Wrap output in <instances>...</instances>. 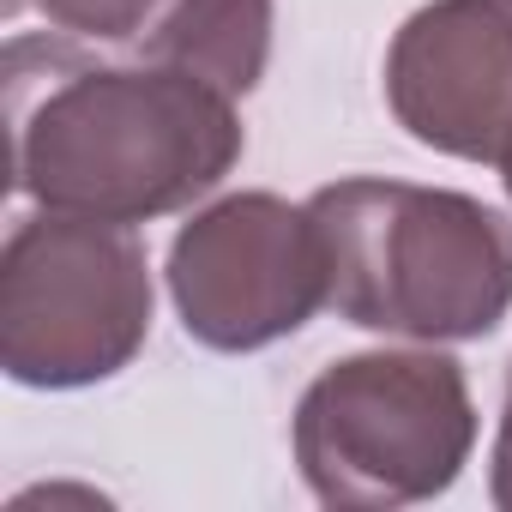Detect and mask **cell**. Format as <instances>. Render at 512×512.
<instances>
[{
	"label": "cell",
	"instance_id": "obj_1",
	"mask_svg": "<svg viewBox=\"0 0 512 512\" xmlns=\"http://www.w3.org/2000/svg\"><path fill=\"white\" fill-rule=\"evenodd\" d=\"M13 187L37 211L151 223L187 211L247 151L235 97L139 61L109 67L73 43L13 37L7 49Z\"/></svg>",
	"mask_w": 512,
	"mask_h": 512
},
{
	"label": "cell",
	"instance_id": "obj_2",
	"mask_svg": "<svg viewBox=\"0 0 512 512\" xmlns=\"http://www.w3.org/2000/svg\"><path fill=\"white\" fill-rule=\"evenodd\" d=\"M308 211L338 320L410 344H470L512 314V217L476 193L344 175L308 193Z\"/></svg>",
	"mask_w": 512,
	"mask_h": 512
},
{
	"label": "cell",
	"instance_id": "obj_3",
	"mask_svg": "<svg viewBox=\"0 0 512 512\" xmlns=\"http://www.w3.org/2000/svg\"><path fill=\"white\" fill-rule=\"evenodd\" d=\"M290 452L320 506L392 512L434 500L476 452L470 374L440 344L338 356L296 398Z\"/></svg>",
	"mask_w": 512,
	"mask_h": 512
},
{
	"label": "cell",
	"instance_id": "obj_4",
	"mask_svg": "<svg viewBox=\"0 0 512 512\" xmlns=\"http://www.w3.org/2000/svg\"><path fill=\"white\" fill-rule=\"evenodd\" d=\"M151 302L133 223L37 211L0 253V368L31 392L115 380L151 338Z\"/></svg>",
	"mask_w": 512,
	"mask_h": 512
},
{
	"label": "cell",
	"instance_id": "obj_5",
	"mask_svg": "<svg viewBox=\"0 0 512 512\" xmlns=\"http://www.w3.org/2000/svg\"><path fill=\"white\" fill-rule=\"evenodd\" d=\"M169 302L181 332L205 350L247 356L296 338L332 308V272L320 223L284 193H223L193 211L169 241Z\"/></svg>",
	"mask_w": 512,
	"mask_h": 512
},
{
	"label": "cell",
	"instance_id": "obj_6",
	"mask_svg": "<svg viewBox=\"0 0 512 512\" xmlns=\"http://www.w3.org/2000/svg\"><path fill=\"white\" fill-rule=\"evenodd\" d=\"M392 121L458 163L512 145V0H428L386 49Z\"/></svg>",
	"mask_w": 512,
	"mask_h": 512
},
{
	"label": "cell",
	"instance_id": "obj_7",
	"mask_svg": "<svg viewBox=\"0 0 512 512\" xmlns=\"http://www.w3.org/2000/svg\"><path fill=\"white\" fill-rule=\"evenodd\" d=\"M278 0H169V13L145 31V61L181 67L223 97H247L272 61Z\"/></svg>",
	"mask_w": 512,
	"mask_h": 512
},
{
	"label": "cell",
	"instance_id": "obj_8",
	"mask_svg": "<svg viewBox=\"0 0 512 512\" xmlns=\"http://www.w3.org/2000/svg\"><path fill=\"white\" fill-rule=\"evenodd\" d=\"M31 7L67 31V37H85V43H127L151 25V13L163 0H31Z\"/></svg>",
	"mask_w": 512,
	"mask_h": 512
},
{
	"label": "cell",
	"instance_id": "obj_9",
	"mask_svg": "<svg viewBox=\"0 0 512 512\" xmlns=\"http://www.w3.org/2000/svg\"><path fill=\"white\" fill-rule=\"evenodd\" d=\"M488 500H494L500 512H512V368H506L500 428H494V452H488Z\"/></svg>",
	"mask_w": 512,
	"mask_h": 512
},
{
	"label": "cell",
	"instance_id": "obj_10",
	"mask_svg": "<svg viewBox=\"0 0 512 512\" xmlns=\"http://www.w3.org/2000/svg\"><path fill=\"white\" fill-rule=\"evenodd\" d=\"M37 500H85V506H109V494H97V488H67V482H49V488H25L19 500H13V512H25V506H37Z\"/></svg>",
	"mask_w": 512,
	"mask_h": 512
}]
</instances>
